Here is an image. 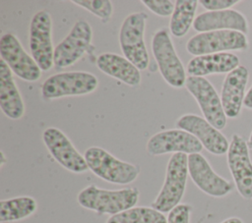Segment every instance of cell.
Masks as SVG:
<instances>
[{
  "label": "cell",
  "instance_id": "cell-32",
  "mask_svg": "<svg viewBox=\"0 0 252 223\" xmlns=\"http://www.w3.org/2000/svg\"><path fill=\"white\" fill-rule=\"evenodd\" d=\"M247 144H248V147H249L250 149H252V132H251V134H250V137H249V139H248Z\"/></svg>",
  "mask_w": 252,
  "mask_h": 223
},
{
  "label": "cell",
  "instance_id": "cell-20",
  "mask_svg": "<svg viewBox=\"0 0 252 223\" xmlns=\"http://www.w3.org/2000/svg\"><path fill=\"white\" fill-rule=\"evenodd\" d=\"M239 66V58L228 52L196 56L187 64V73L192 77L229 73Z\"/></svg>",
  "mask_w": 252,
  "mask_h": 223
},
{
  "label": "cell",
  "instance_id": "cell-23",
  "mask_svg": "<svg viewBox=\"0 0 252 223\" xmlns=\"http://www.w3.org/2000/svg\"><path fill=\"white\" fill-rule=\"evenodd\" d=\"M199 1L177 0L169 21V30L175 37H183L195 21V14Z\"/></svg>",
  "mask_w": 252,
  "mask_h": 223
},
{
  "label": "cell",
  "instance_id": "cell-6",
  "mask_svg": "<svg viewBox=\"0 0 252 223\" xmlns=\"http://www.w3.org/2000/svg\"><path fill=\"white\" fill-rule=\"evenodd\" d=\"M97 85V78L89 72H64L47 78L42 83L40 91L43 99L52 100L65 96L89 94L94 91Z\"/></svg>",
  "mask_w": 252,
  "mask_h": 223
},
{
  "label": "cell",
  "instance_id": "cell-12",
  "mask_svg": "<svg viewBox=\"0 0 252 223\" xmlns=\"http://www.w3.org/2000/svg\"><path fill=\"white\" fill-rule=\"evenodd\" d=\"M227 165L239 195L252 199V161L246 140L239 135H232L227 150Z\"/></svg>",
  "mask_w": 252,
  "mask_h": 223
},
{
  "label": "cell",
  "instance_id": "cell-16",
  "mask_svg": "<svg viewBox=\"0 0 252 223\" xmlns=\"http://www.w3.org/2000/svg\"><path fill=\"white\" fill-rule=\"evenodd\" d=\"M175 126L196 137L209 152L215 155L227 153L229 143L226 138L205 118L195 114H185L177 119Z\"/></svg>",
  "mask_w": 252,
  "mask_h": 223
},
{
  "label": "cell",
  "instance_id": "cell-22",
  "mask_svg": "<svg viewBox=\"0 0 252 223\" xmlns=\"http://www.w3.org/2000/svg\"><path fill=\"white\" fill-rule=\"evenodd\" d=\"M37 209L36 200L28 195L16 196L0 201V222H17L32 215Z\"/></svg>",
  "mask_w": 252,
  "mask_h": 223
},
{
  "label": "cell",
  "instance_id": "cell-25",
  "mask_svg": "<svg viewBox=\"0 0 252 223\" xmlns=\"http://www.w3.org/2000/svg\"><path fill=\"white\" fill-rule=\"evenodd\" d=\"M72 2L98 17L101 21L106 22L112 16V3L108 0H73Z\"/></svg>",
  "mask_w": 252,
  "mask_h": 223
},
{
  "label": "cell",
  "instance_id": "cell-17",
  "mask_svg": "<svg viewBox=\"0 0 252 223\" xmlns=\"http://www.w3.org/2000/svg\"><path fill=\"white\" fill-rule=\"evenodd\" d=\"M247 81L248 70L243 65H239L225 76L221 86L220 100L226 117L236 118L239 115L246 95Z\"/></svg>",
  "mask_w": 252,
  "mask_h": 223
},
{
  "label": "cell",
  "instance_id": "cell-18",
  "mask_svg": "<svg viewBox=\"0 0 252 223\" xmlns=\"http://www.w3.org/2000/svg\"><path fill=\"white\" fill-rule=\"evenodd\" d=\"M196 31L207 32L212 30H236L248 33L249 27L245 16L232 9L221 11H207L198 15L193 23Z\"/></svg>",
  "mask_w": 252,
  "mask_h": 223
},
{
  "label": "cell",
  "instance_id": "cell-24",
  "mask_svg": "<svg viewBox=\"0 0 252 223\" xmlns=\"http://www.w3.org/2000/svg\"><path fill=\"white\" fill-rule=\"evenodd\" d=\"M106 223H167V219L152 206H134L110 216Z\"/></svg>",
  "mask_w": 252,
  "mask_h": 223
},
{
  "label": "cell",
  "instance_id": "cell-10",
  "mask_svg": "<svg viewBox=\"0 0 252 223\" xmlns=\"http://www.w3.org/2000/svg\"><path fill=\"white\" fill-rule=\"evenodd\" d=\"M93 39L91 25L84 20L77 21L65 38L54 49L56 69L67 68L79 61L88 51Z\"/></svg>",
  "mask_w": 252,
  "mask_h": 223
},
{
  "label": "cell",
  "instance_id": "cell-26",
  "mask_svg": "<svg viewBox=\"0 0 252 223\" xmlns=\"http://www.w3.org/2000/svg\"><path fill=\"white\" fill-rule=\"evenodd\" d=\"M142 3L154 14L160 17L171 16L175 8V1L171 0H143Z\"/></svg>",
  "mask_w": 252,
  "mask_h": 223
},
{
  "label": "cell",
  "instance_id": "cell-3",
  "mask_svg": "<svg viewBox=\"0 0 252 223\" xmlns=\"http://www.w3.org/2000/svg\"><path fill=\"white\" fill-rule=\"evenodd\" d=\"M188 174V155L172 154L167 162L163 185L151 206L161 213H166L180 204L185 193Z\"/></svg>",
  "mask_w": 252,
  "mask_h": 223
},
{
  "label": "cell",
  "instance_id": "cell-14",
  "mask_svg": "<svg viewBox=\"0 0 252 223\" xmlns=\"http://www.w3.org/2000/svg\"><path fill=\"white\" fill-rule=\"evenodd\" d=\"M147 151L153 156L166 153H185L187 155L200 153L202 143L192 134L180 130L171 129L155 134L147 142Z\"/></svg>",
  "mask_w": 252,
  "mask_h": 223
},
{
  "label": "cell",
  "instance_id": "cell-31",
  "mask_svg": "<svg viewBox=\"0 0 252 223\" xmlns=\"http://www.w3.org/2000/svg\"><path fill=\"white\" fill-rule=\"evenodd\" d=\"M0 156H1V164H0V166L1 167H3V165L6 163V161H7V159H6V157H5V154H4V152L3 151H1L0 152Z\"/></svg>",
  "mask_w": 252,
  "mask_h": 223
},
{
  "label": "cell",
  "instance_id": "cell-2",
  "mask_svg": "<svg viewBox=\"0 0 252 223\" xmlns=\"http://www.w3.org/2000/svg\"><path fill=\"white\" fill-rule=\"evenodd\" d=\"M84 157L89 170L108 183L128 185L136 181L140 174L139 166L122 161L98 146L89 147Z\"/></svg>",
  "mask_w": 252,
  "mask_h": 223
},
{
  "label": "cell",
  "instance_id": "cell-15",
  "mask_svg": "<svg viewBox=\"0 0 252 223\" xmlns=\"http://www.w3.org/2000/svg\"><path fill=\"white\" fill-rule=\"evenodd\" d=\"M188 172L193 183L208 195L222 197L233 190L232 183L217 174L201 153L188 155Z\"/></svg>",
  "mask_w": 252,
  "mask_h": 223
},
{
  "label": "cell",
  "instance_id": "cell-29",
  "mask_svg": "<svg viewBox=\"0 0 252 223\" xmlns=\"http://www.w3.org/2000/svg\"><path fill=\"white\" fill-rule=\"evenodd\" d=\"M243 105H244V107H246L248 109H252V84L245 95Z\"/></svg>",
  "mask_w": 252,
  "mask_h": 223
},
{
  "label": "cell",
  "instance_id": "cell-5",
  "mask_svg": "<svg viewBox=\"0 0 252 223\" xmlns=\"http://www.w3.org/2000/svg\"><path fill=\"white\" fill-rule=\"evenodd\" d=\"M152 52L163 80L172 87L185 86L186 71L166 28H161L153 35Z\"/></svg>",
  "mask_w": 252,
  "mask_h": 223
},
{
  "label": "cell",
  "instance_id": "cell-27",
  "mask_svg": "<svg viewBox=\"0 0 252 223\" xmlns=\"http://www.w3.org/2000/svg\"><path fill=\"white\" fill-rule=\"evenodd\" d=\"M192 206L188 203H180L168 212L167 223H190Z\"/></svg>",
  "mask_w": 252,
  "mask_h": 223
},
{
  "label": "cell",
  "instance_id": "cell-4",
  "mask_svg": "<svg viewBox=\"0 0 252 223\" xmlns=\"http://www.w3.org/2000/svg\"><path fill=\"white\" fill-rule=\"evenodd\" d=\"M148 15L135 12L128 15L119 30V44L126 59L132 62L140 71L149 67L150 59L144 36Z\"/></svg>",
  "mask_w": 252,
  "mask_h": 223
},
{
  "label": "cell",
  "instance_id": "cell-11",
  "mask_svg": "<svg viewBox=\"0 0 252 223\" xmlns=\"http://www.w3.org/2000/svg\"><path fill=\"white\" fill-rule=\"evenodd\" d=\"M0 55L13 74L27 82H36L41 76V70L23 47L18 37L13 33H5L0 38Z\"/></svg>",
  "mask_w": 252,
  "mask_h": 223
},
{
  "label": "cell",
  "instance_id": "cell-1",
  "mask_svg": "<svg viewBox=\"0 0 252 223\" xmlns=\"http://www.w3.org/2000/svg\"><path fill=\"white\" fill-rule=\"evenodd\" d=\"M140 192L137 188L104 190L94 185L84 188L77 195L78 203L97 214L113 216L136 206Z\"/></svg>",
  "mask_w": 252,
  "mask_h": 223
},
{
  "label": "cell",
  "instance_id": "cell-9",
  "mask_svg": "<svg viewBox=\"0 0 252 223\" xmlns=\"http://www.w3.org/2000/svg\"><path fill=\"white\" fill-rule=\"evenodd\" d=\"M185 87L196 99L204 118L218 130H222L226 125V115L213 84L204 77L189 76Z\"/></svg>",
  "mask_w": 252,
  "mask_h": 223
},
{
  "label": "cell",
  "instance_id": "cell-13",
  "mask_svg": "<svg viewBox=\"0 0 252 223\" xmlns=\"http://www.w3.org/2000/svg\"><path fill=\"white\" fill-rule=\"evenodd\" d=\"M42 139L52 157L68 171L81 174L89 170L84 155L77 150L61 130L54 127L45 129Z\"/></svg>",
  "mask_w": 252,
  "mask_h": 223
},
{
  "label": "cell",
  "instance_id": "cell-8",
  "mask_svg": "<svg viewBox=\"0 0 252 223\" xmlns=\"http://www.w3.org/2000/svg\"><path fill=\"white\" fill-rule=\"evenodd\" d=\"M30 49L41 71H48L54 65L52 43V19L45 10L36 12L30 23Z\"/></svg>",
  "mask_w": 252,
  "mask_h": 223
},
{
  "label": "cell",
  "instance_id": "cell-28",
  "mask_svg": "<svg viewBox=\"0 0 252 223\" xmlns=\"http://www.w3.org/2000/svg\"><path fill=\"white\" fill-rule=\"evenodd\" d=\"M238 0H201L199 3L208 11L227 10L237 4Z\"/></svg>",
  "mask_w": 252,
  "mask_h": 223
},
{
  "label": "cell",
  "instance_id": "cell-19",
  "mask_svg": "<svg viewBox=\"0 0 252 223\" xmlns=\"http://www.w3.org/2000/svg\"><path fill=\"white\" fill-rule=\"evenodd\" d=\"M0 107L12 120L21 119L25 114V103L8 65L0 60Z\"/></svg>",
  "mask_w": 252,
  "mask_h": 223
},
{
  "label": "cell",
  "instance_id": "cell-30",
  "mask_svg": "<svg viewBox=\"0 0 252 223\" xmlns=\"http://www.w3.org/2000/svg\"><path fill=\"white\" fill-rule=\"evenodd\" d=\"M220 223H243V221L238 217H228L222 220Z\"/></svg>",
  "mask_w": 252,
  "mask_h": 223
},
{
  "label": "cell",
  "instance_id": "cell-7",
  "mask_svg": "<svg viewBox=\"0 0 252 223\" xmlns=\"http://www.w3.org/2000/svg\"><path fill=\"white\" fill-rule=\"evenodd\" d=\"M248 48L246 34L236 30H212L192 36L186 43L189 54L196 56Z\"/></svg>",
  "mask_w": 252,
  "mask_h": 223
},
{
  "label": "cell",
  "instance_id": "cell-21",
  "mask_svg": "<svg viewBox=\"0 0 252 223\" xmlns=\"http://www.w3.org/2000/svg\"><path fill=\"white\" fill-rule=\"evenodd\" d=\"M97 68L107 76L130 86L139 85L142 81L140 70L128 59L115 53H102L96 58Z\"/></svg>",
  "mask_w": 252,
  "mask_h": 223
}]
</instances>
